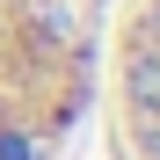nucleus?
Instances as JSON below:
<instances>
[{
  "instance_id": "2",
  "label": "nucleus",
  "mask_w": 160,
  "mask_h": 160,
  "mask_svg": "<svg viewBox=\"0 0 160 160\" xmlns=\"http://www.w3.org/2000/svg\"><path fill=\"white\" fill-rule=\"evenodd\" d=\"M95 117L109 160H160V0H117Z\"/></svg>"
},
{
  "instance_id": "1",
  "label": "nucleus",
  "mask_w": 160,
  "mask_h": 160,
  "mask_svg": "<svg viewBox=\"0 0 160 160\" xmlns=\"http://www.w3.org/2000/svg\"><path fill=\"white\" fill-rule=\"evenodd\" d=\"M117 0H0V160H58L95 117Z\"/></svg>"
}]
</instances>
